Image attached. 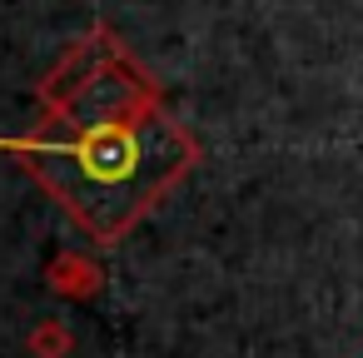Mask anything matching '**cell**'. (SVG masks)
I'll return each instance as SVG.
<instances>
[{"mask_svg": "<svg viewBox=\"0 0 363 358\" xmlns=\"http://www.w3.org/2000/svg\"><path fill=\"white\" fill-rule=\"evenodd\" d=\"M45 284H50L55 298L85 303V298H95V293L105 289V269H100L90 254H80V249H60V254L45 264Z\"/></svg>", "mask_w": 363, "mask_h": 358, "instance_id": "obj_2", "label": "cell"}, {"mask_svg": "<svg viewBox=\"0 0 363 358\" xmlns=\"http://www.w3.org/2000/svg\"><path fill=\"white\" fill-rule=\"evenodd\" d=\"M35 100V125L0 150L100 249L125 244L199 164L194 130L105 21L60 50Z\"/></svg>", "mask_w": 363, "mask_h": 358, "instance_id": "obj_1", "label": "cell"}, {"mask_svg": "<svg viewBox=\"0 0 363 358\" xmlns=\"http://www.w3.org/2000/svg\"><path fill=\"white\" fill-rule=\"evenodd\" d=\"M30 353H35V358H65V353H70V328L55 323V318L35 323V333H30Z\"/></svg>", "mask_w": 363, "mask_h": 358, "instance_id": "obj_3", "label": "cell"}]
</instances>
